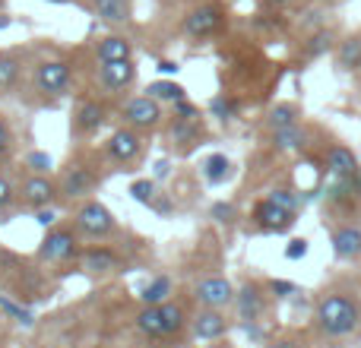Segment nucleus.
<instances>
[{
	"label": "nucleus",
	"instance_id": "de8ad7c7",
	"mask_svg": "<svg viewBox=\"0 0 361 348\" xmlns=\"http://www.w3.org/2000/svg\"><path fill=\"white\" fill-rule=\"evenodd\" d=\"M0 25H6V19H0Z\"/></svg>",
	"mask_w": 361,
	"mask_h": 348
},
{
	"label": "nucleus",
	"instance_id": "4c0bfd02",
	"mask_svg": "<svg viewBox=\"0 0 361 348\" xmlns=\"http://www.w3.org/2000/svg\"><path fill=\"white\" fill-rule=\"evenodd\" d=\"M305 254H307V241H305V237H292V241H288V247H286V256H288V260H301Z\"/></svg>",
	"mask_w": 361,
	"mask_h": 348
},
{
	"label": "nucleus",
	"instance_id": "5701e85b",
	"mask_svg": "<svg viewBox=\"0 0 361 348\" xmlns=\"http://www.w3.org/2000/svg\"><path fill=\"white\" fill-rule=\"evenodd\" d=\"M231 174V162H228V156H222V152H216V156H209L203 162V178H206V184H222L225 178Z\"/></svg>",
	"mask_w": 361,
	"mask_h": 348
},
{
	"label": "nucleus",
	"instance_id": "1a4fd4ad",
	"mask_svg": "<svg viewBox=\"0 0 361 348\" xmlns=\"http://www.w3.org/2000/svg\"><path fill=\"white\" fill-rule=\"evenodd\" d=\"M225 333H228V320L222 317L219 311H200L197 317H193V336L197 339H206V342H212V339H222Z\"/></svg>",
	"mask_w": 361,
	"mask_h": 348
},
{
	"label": "nucleus",
	"instance_id": "ddd939ff",
	"mask_svg": "<svg viewBox=\"0 0 361 348\" xmlns=\"http://www.w3.org/2000/svg\"><path fill=\"white\" fill-rule=\"evenodd\" d=\"M92 184H95V178H92V171L89 168H82V165H73L67 174H63V180H61V193L63 197H86L89 190H92Z\"/></svg>",
	"mask_w": 361,
	"mask_h": 348
},
{
	"label": "nucleus",
	"instance_id": "a878e982",
	"mask_svg": "<svg viewBox=\"0 0 361 348\" xmlns=\"http://www.w3.org/2000/svg\"><path fill=\"white\" fill-rule=\"evenodd\" d=\"M273 139L279 149H305L307 146V133L301 130L298 124L295 127H286V130H273Z\"/></svg>",
	"mask_w": 361,
	"mask_h": 348
},
{
	"label": "nucleus",
	"instance_id": "7ed1b4c3",
	"mask_svg": "<svg viewBox=\"0 0 361 348\" xmlns=\"http://www.w3.org/2000/svg\"><path fill=\"white\" fill-rule=\"evenodd\" d=\"M225 23V13L219 10L216 4H206V6H197V10L187 13L184 19V32L190 38H209L212 32H219Z\"/></svg>",
	"mask_w": 361,
	"mask_h": 348
},
{
	"label": "nucleus",
	"instance_id": "58836bf2",
	"mask_svg": "<svg viewBox=\"0 0 361 348\" xmlns=\"http://www.w3.org/2000/svg\"><path fill=\"white\" fill-rule=\"evenodd\" d=\"M269 292H273L276 298H288V294H295V292H298V288H295V282L273 279V282H269Z\"/></svg>",
	"mask_w": 361,
	"mask_h": 348
},
{
	"label": "nucleus",
	"instance_id": "49530a36",
	"mask_svg": "<svg viewBox=\"0 0 361 348\" xmlns=\"http://www.w3.org/2000/svg\"><path fill=\"white\" fill-rule=\"evenodd\" d=\"M269 4H288V0H269Z\"/></svg>",
	"mask_w": 361,
	"mask_h": 348
},
{
	"label": "nucleus",
	"instance_id": "f8f14e48",
	"mask_svg": "<svg viewBox=\"0 0 361 348\" xmlns=\"http://www.w3.org/2000/svg\"><path fill=\"white\" fill-rule=\"evenodd\" d=\"M99 80L105 82L108 89H127L137 80V67L133 61H114V63H102L99 67Z\"/></svg>",
	"mask_w": 361,
	"mask_h": 348
},
{
	"label": "nucleus",
	"instance_id": "e433bc0d",
	"mask_svg": "<svg viewBox=\"0 0 361 348\" xmlns=\"http://www.w3.org/2000/svg\"><path fill=\"white\" fill-rule=\"evenodd\" d=\"M326 48H330V35H326V32H320V35L311 38V44H307V54H311V57H320Z\"/></svg>",
	"mask_w": 361,
	"mask_h": 348
},
{
	"label": "nucleus",
	"instance_id": "aec40b11",
	"mask_svg": "<svg viewBox=\"0 0 361 348\" xmlns=\"http://www.w3.org/2000/svg\"><path fill=\"white\" fill-rule=\"evenodd\" d=\"M137 330L149 339H165V323H162V307H143L137 317Z\"/></svg>",
	"mask_w": 361,
	"mask_h": 348
},
{
	"label": "nucleus",
	"instance_id": "9b49d317",
	"mask_svg": "<svg viewBox=\"0 0 361 348\" xmlns=\"http://www.w3.org/2000/svg\"><path fill=\"white\" fill-rule=\"evenodd\" d=\"M54 197H57V187L51 184L48 178H42V174H38V178H29L23 184V203H29L32 209H48Z\"/></svg>",
	"mask_w": 361,
	"mask_h": 348
},
{
	"label": "nucleus",
	"instance_id": "bb28decb",
	"mask_svg": "<svg viewBox=\"0 0 361 348\" xmlns=\"http://www.w3.org/2000/svg\"><path fill=\"white\" fill-rule=\"evenodd\" d=\"M162 323H165V339L178 336L184 330V307L175 304V301H165L162 304Z\"/></svg>",
	"mask_w": 361,
	"mask_h": 348
},
{
	"label": "nucleus",
	"instance_id": "79ce46f5",
	"mask_svg": "<svg viewBox=\"0 0 361 348\" xmlns=\"http://www.w3.org/2000/svg\"><path fill=\"white\" fill-rule=\"evenodd\" d=\"M175 114H178V120H193V118H197V108H193L190 101H178Z\"/></svg>",
	"mask_w": 361,
	"mask_h": 348
},
{
	"label": "nucleus",
	"instance_id": "37998d69",
	"mask_svg": "<svg viewBox=\"0 0 361 348\" xmlns=\"http://www.w3.org/2000/svg\"><path fill=\"white\" fill-rule=\"evenodd\" d=\"M10 152V130H6V124L0 120V159Z\"/></svg>",
	"mask_w": 361,
	"mask_h": 348
},
{
	"label": "nucleus",
	"instance_id": "a19ab883",
	"mask_svg": "<svg viewBox=\"0 0 361 348\" xmlns=\"http://www.w3.org/2000/svg\"><path fill=\"white\" fill-rule=\"evenodd\" d=\"M35 222L42 225V228H51V225L57 222V212L51 209V206H48V209H38V212H35Z\"/></svg>",
	"mask_w": 361,
	"mask_h": 348
},
{
	"label": "nucleus",
	"instance_id": "a18cd8bd",
	"mask_svg": "<svg viewBox=\"0 0 361 348\" xmlns=\"http://www.w3.org/2000/svg\"><path fill=\"white\" fill-rule=\"evenodd\" d=\"M269 348H298V345H292V342H276V345H269Z\"/></svg>",
	"mask_w": 361,
	"mask_h": 348
},
{
	"label": "nucleus",
	"instance_id": "2eb2a0df",
	"mask_svg": "<svg viewBox=\"0 0 361 348\" xmlns=\"http://www.w3.org/2000/svg\"><path fill=\"white\" fill-rule=\"evenodd\" d=\"M326 168H330L336 178H355L358 174V159L349 146H333L330 156H326Z\"/></svg>",
	"mask_w": 361,
	"mask_h": 348
},
{
	"label": "nucleus",
	"instance_id": "a211bd4d",
	"mask_svg": "<svg viewBox=\"0 0 361 348\" xmlns=\"http://www.w3.org/2000/svg\"><path fill=\"white\" fill-rule=\"evenodd\" d=\"M105 105L102 101H86V105L76 111V130H82V133H92V130H99L102 124H105Z\"/></svg>",
	"mask_w": 361,
	"mask_h": 348
},
{
	"label": "nucleus",
	"instance_id": "72a5a7b5",
	"mask_svg": "<svg viewBox=\"0 0 361 348\" xmlns=\"http://www.w3.org/2000/svg\"><path fill=\"white\" fill-rule=\"evenodd\" d=\"M0 307H4L10 317H16V323H23V326H32L35 320H32V313L29 311H23V307H16L13 301H6V298H0Z\"/></svg>",
	"mask_w": 361,
	"mask_h": 348
},
{
	"label": "nucleus",
	"instance_id": "dca6fc26",
	"mask_svg": "<svg viewBox=\"0 0 361 348\" xmlns=\"http://www.w3.org/2000/svg\"><path fill=\"white\" fill-rule=\"evenodd\" d=\"M333 254L339 260H355L361 254V231L358 228H339L333 235Z\"/></svg>",
	"mask_w": 361,
	"mask_h": 348
},
{
	"label": "nucleus",
	"instance_id": "0eeeda50",
	"mask_svg": "<svg viewBox=\"0 0 361 348\" xmlns=\"http://www.w3.org/2000/svg\"><path fill=\"white\" fill-rule=\"evenodd\" d=\"M38 254H42V260H51V263H63V260H70V256L76 254L73 231H63V228L48 231V237L42 241Z\"/></svg>",
	"mask_w": 361,
	"mask_h": 348
},
{
	"label": "nucleus",
	"instance_id": "f3484780",
	"mask_svg": "<svg viewBox=\"0 0 361 348\" xmlns=\"http://www.w3.org/2000/svg\"><path fill=\"white\" fill-rule=\"evenodd\" d=\"M238 313H241L244 323H254L263 313V294L257 285H244L241 292H238Z\"/></svg>",
	"mask_w": 361,
	"mask_h": 348
},
{
	"label": "nucleus",
	"instance_id": "39448f33",
	"mask_svg": "<svg viewBox=\"0 0 361 348\" xmlns=\"http://www.w3.org/2000/svg\"><path fill=\"white\" fill-rule=\"evenodd\" d=\"M197 301L203 307H209V311H219V307L235 301V288H231V282L222 279V275H209V279H203L197 285Z\"/></svg>",
	"mask_w": 361,
	"mask_h": 348
},
{
	"label": "nucleus",
	"instance_id": "b1692460",
	"mask_svg": "<svg viewBox=\"0 0 361 348\" xmlns=\"http://www.w3.org/2000/svg\"><path fill=\"white\" fill-rule=\"evenodd\" d=\"M171 294V279L169 275H159V279H152L149 285L143 288V304L146 307H162L165 301H169Z\"/></svg>",
	"mask_w": 361,
	"mask_h": 348
},
{
	"label": "nucleus",
	"instance_id": "412c9836",
	"mask_svg": "<svg viewBox=\"0 0 361 348\" xmlns=\"http://www.w3.org/2000/svg\"><path fill=\"white\" fill-rule=\"evenodd\" d=\"M82 269H89V273H111V269H118V256L105 247H92L82 254Z\"/></svg>",
	"mask_w": 361,
	"mask_h": 348
},
{
	"label": "nucleus",
	"instance_id": "c85d7f7f",
	"mask_svg": "<svg viewBox=\"0 0 361 348\" xmlns=\"http://www.w3.org/2000/svg\"><path fill=\"white\" fill-rule=\"evenodd\" d=\"M269 127H273V130L295 127V108L292 105H276L273 111H269Z\"/></svg>",
	"mask_w": 361,
	"mask_h": 348
},
{
	"label": "nucleus",
	"instance_id": "f257e3e1",
	"mask_svg": "<svg viewBox=\"0 0 361 348\" xmlns=\"http://www.w3.org/2000/svg\"><path fill=\"white\" fill-rule=\"evenodd\" d=\"M361 323V311L355 304V298L349 294H326L317 307V326L333 339H345L358 330Z\"/></svg>",
	"mask_w": 361,
	"mask_h": 348
},
{
	"label": "nucleus",
	"instance_id": "473e14b6",
	"mask_svg": "<svg viewBox=\"0 0 361 348\" xmlns=\"http://www.w3.org/2000/svg\"><path fill=\"white\" fill-rule=\"evenodd\" d=\"M267 199H273L276 206H282V209H288V212H295V209H298V197H295L292 190H273Z\"/></svg>",
	"mask_w": 361,
	"mask_h": 348
},
{
	"label": "nucleus",
	"instance_id": "4468645a",
	"mask_svg": "<svg viewBox=\"0 0 361 348\" xmlns=\"http://www.w3.org/2000/svg\"><path fill=\"white\" fill-rule=\"evenodd\" d=\"M95 54H99V61H102V63L130 61V57H133V44L127 42L124 35H108V38H102V42H99Z\"/></svg>",
	"mask_w": 361,
	"mask_h": 348
},
{
	"label": "nucleus",
	"instance_id": "9d476101",
	"mask_svg": "<svg viewBox=\"0 0 361 348\" xmlns=\"http://www.w3.org/2000/svg\"><path fill=\"white\" fill-rule=\"evenodd\" d=\"M108 156L121 165L133 162V159L140 156V137L133 130H127V127L118 133H111V139H108Z\"/></svg>",
	"mask_w": 361,
	"mask_h": 348
},
{
	"label": "nucleus",
	"instance_id": "c9c22d12",
	"mask_svg": "<svg viewBox=\"0 0 361 348\" xmlns=\"http://www.w3.org/2000/svg\"><path fill=\"white\" fill-rule=\"evenodd\" d=\"M25 162H29V168L38 171V174H44V171L51 168V156H48V152H32Z\"/></svg>",
	"mask_w": 361,
	"mask_h": 348
},
{
	"label": "nucleus",
	"instance_id": "423d86ee",
	"mask_svg": "<svg viewBox=\"0 0 361 348\" xmlns=\"http://www.w3.org/2000/svg\"><path fill=\"white\" fill-rule=\"evenodd\" d=\"M124 120L130 127H156L159 120H162V108H159L156 99H149V95H140V99L127 101Z\"/></svg>",
	"mask_w": 361,
	"mask_h": 348
},
{
	"label": "nucleus",
	"instance_id": "20e7f679",
	"mask_svg": "<svg viewBox=\"0 0 361 348\" xmlns=\"http://www.w3.org/2000/svg\"><path fill=\"white\" fill-rule=\"evenodd\" d=\"M35 86L44 95H61L70 86V67L63 61H44L35 70Z\"/></svg>",
	"mask_w": 361,
	"mask_h": 348
},
{
	"label": "nucleus",
	"instance_id": "7c9ffc66",
	"mask_svg": "<svg viewBox=\"0 0 361 348\" xmlns=\"http://www.w3.org/2000/svg\"><path fill=\"white\" fill-rule=\"evenodd\" d=\"M197 133H200L197 120H178L175 130H171V137H175L178 143H190V139H197Z\"/></svg>",
	"mask_w": 361,
	"mask_h": 348
},
{
	"label": "nucleus",
	"instance_id": "6e6552de",
	"mask_svg": "<svg viewBox=\"0 0 361 348\" xmlns=\"http://www.w3.org/2000/svg\"><path fill=\"white\" fill-rule=\"evenodd\" d=\"M254 218H257V225H260L263 231H286L288 225L295 222V212H288V209H282V206H276L273 199H263V203H257Z\"/></svg>",
	"mask_w": 361,
	"mask_h": 348
},
{
	"label": "nucleus",
	"instance_id": "c756f323",
	"mask_svg": "<svg viewBox=\"0 0 361 348\" xmlns=\"http://www.w3.org/2000/svg\"><path fill=\"white\" fill-rule=\"evenodd\" d=\"M130 197L143 206H152L156 203V180H133L130 184Z\"/></svg>",
	"mask_w": 361,
	"mask_h": 348
},
{
	"label": "nucleus",
	"instance_id": "2f4dec72",
	"mask_svg": "<svg viewBox=\"0 0 361 348\" xmlns=\"http://www.w3.org/2000/svg\"><path fill=\"white\" fill-rule=\"evenodd\" d=\"M209 111L216 114L219 120H228L231 114H235V101H231V99H222V95H219V99L209 101Z\"/></svg>",
	"mask_w": 361,
	"mask_h": 348
},
{
	"label": "nucleus",
	"instance_id": "6ab92c4d",
	"mask_svg": "<svg viewBox=\"0 0 361 348\" xmlns=\"http://www.w3.org/2000/svg\"><path fill=\"white\" fill-rule=\"evenodd\" d=\"M95 13H99V19H105V23L121 25L130 19V0H95Z\"/></svg>",
	"mask_w": 361,
	"mask_h": 348
},
{
	"label": "nucleus",
	"instance_id": "f704fd0d",
	"mask_svg": "<svg viewBox=\"0 0 361 348\" xmlns=\"http://www.w3.org/2000/svg\"><path fill=\"white\" fill-rule=\"evenodd\" d=\"M209 216H212V218H216V222L228 225V222H231V218H235V206H231V203H212Z\"/></svg>",
	"mask_w": 361,
	"mask_h": 348
},
{
	"label": "nucleus",
	"instance_id": "f03ea898",
	"mask_svg": "<svg viewBox=\"0 0 361 348\" xmlns=\"http://www.w3.org/2000/svg\"><path fill=\"white\" fill-rule=\"evenodd\" d=\"M76 228L89 237H105L114 231V216L105 203L92 199V203H86L80 212H76Z\"/></svg>",
	"mask_w": 361,
	"mask_h": 348
},
{
	"label": "nucleus",
	"instance_id": "393cba45",
	"mask_svg": "<svg viewBox=\"0 0 361 348\" xmlns=\"http://www.w3.org/2000/svg\"><path fill=\"white\" fill-rule=\"evenodd\" d=\"M149 99L178 105V101H184V86H178V82H171V80H156L149 86Z\"/></svg>",
	"mask_w": 361,
	"mask_h": 348
},
{
	"label": "nucleus",
	"instance_id": "4be33fe9",
	"mask_svg": "<svg viewBox=\"0 0 361 348\" xmlns=\"http://www.w3.org/2000/svg\"><path fill=\"white\" fill-rule=\"evenodd\" d=\"M336 61H339V67L343 70H361V35H352V38H345L343 44H339V54H336Z\"/></svg>",
	"mask_w": 361,
	"mask_h": 348
},
{
	"label": "nucleus",
	"instance_id": "cd10ccee",
	"mask_svg": "<svg viewBox=\"0 0 361 348\" xmlns=\"http://www.w3.org/2000/svg\"><path fill=\"white\" fill-rule=\"evenodd\" d=\"M19 80V61L10 54H0V89H10Z\"/></svg>",
	"mask_w": 361,
	"mask_h": 348
},
{
	"label": "nucleus",
	"instance_id": "ea45409f",
	"mask_svg": "<svg viewBox=\"0 0 361 348\" xmlns=\"http://www.w3.org/2000/svg\"><path fill=\"white\" fill-rule=\"evenodd\" d=\"M13 197H16V193H13V184L0 174V209H6V206L13 203Z\"/></svg>",
	"mask_w": 361,
	"mask_h": 348
},
{
	"label": "nucleus",
	"instance_id": "c03bdc74",
	"mask_svg": "<svg viewBox=\"0 0 361 348\" xmlns=\"http://www.w3.org/2000/svg\"><path fill=\"white\" fill-rule=\"evenodd\" d=\"M159 73H178V63L175 61H162V63H159Z\"/></svg>",
	"mask_w": 361,
	"mask_h": 348
}]
</instances>
